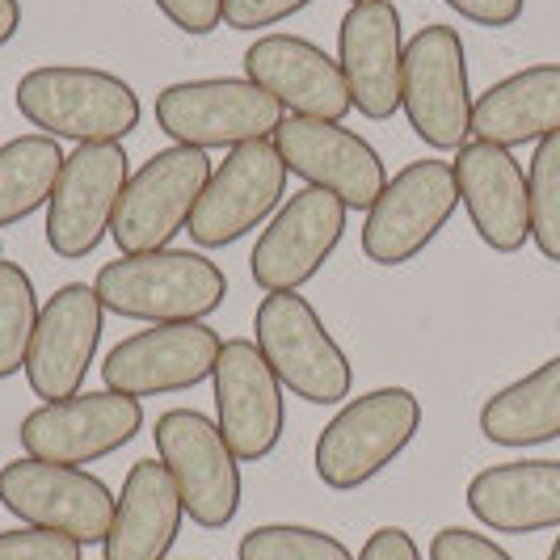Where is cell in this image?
Wrapping results in <instances>:
<instances>
[{
  "instance_id": "obj_22",
  "label": "cell",
  "mask_w": 560,
  "mask_h": 560,
  "mask_svg": "<svg viewBox=\"0 0 560 560\" xmlns=\"http://www.w3.org/2000/svg\"><path fill=\"white\" fill-rule=\"evenodd\" d=\"M464 502L480 527L502 535H535L560 527V459H514L480 468Z\"/></svg>"
},
{
  "instance_id": "obj_4",
  "label": "cell",
  "mask_w": 560,
  "mask_h": 560,
  "mask_svg": "<svg viewBox=\"0 0 560 560\" xmlns=\"http://www.w3.org/2000/svg\"><path fill=\"white\" fill-rule=\"evenodd\" d=\"M253 346L275 366L282 388L308 405H341L354 388V366L300 291L266 295L253 312Z\"/></svg>"
},
{
  "instance_id": "obj_39",
  "label": "cell",
  "mask_w": 560,
  "mask_h": 560,
  "mask_svg": "<svg viewBox=\"0 0 560 560\" xmlns=\"http://www.w3.org/2000/svg\"><path fill=\"white\" fill-rule=\"evenodd\" d=\"M557 329H560V320H557Z\"/></svg>"
},
{
  "instance_id": "obj_16",
  "label": "cell",
  "mask_w": 560,
  "mask_h": 560,
  "mask_svg": "<svg viewBox=\"0 0 560 560\" xmlns=\"http://www.w3.org/2000/svg\"><path fill=\"white\" fill-rule=\"evenodd\" d=\"M346 215H350L346 202H337L325 190L304 186L300 195H291L253 245V282L266 295L300 291L304 282H312L325 270V261L337 253L341 236H346Z\"/></svg>"
},
{
  "instance_id": "obj_15",
  "label": "cell",
  "mask_w": 560,
  "mask_h": 560,
  "mask_svg": "<svg viewBox=\"0 0 560 560\" xmlns=\"http://www.w3.org/2000/svg\"><path fill=\"white\" fill-rule=\"evenodd\" d=\"M270 140L279 148L287 173H295L312 190H325L337 202H346V211H371L388 186L380 152L341 122L287 114Z\"/></svg>"
},
{
  "instance_id": "obj_32",
  "label": "cell",
  "mask_w": 560,
  "mask_h": 560,
  "mask_svg": "<svg viewBox=\"0 0 560 560\" xmlns=\"http://www.w3.org/2000/svg\"><path fill=\"white\" fill-rule=\"evenodd\" d=\"M312 0H224V26L232 30H266L295 18Z\"/></svg>"
},
{
  "instance_id": "obj_29",
  "label": "cell",
  "mask_w": 560,
  "mask_h": 560,
  "mask_svg": "<svg viewBox=\"0 0 560 560\" xmlns=\"http://www.w3.org/2000/svg\"><path fill=\"white\" fill-rule=\"evenodd\" d=\"M236 560H359L350 557V548L334 539L329 532H316V527H295V523H266V527H253Z\"/></svg>"
},
{
  "instance_id": "obj_14",
  "label": "cell",
  "mask_w": 560,
  "mask_h": 560,
  "mask_svg": "<svg viewBox=\"0 0 560 560\" xmlns=\"http://www.w3.org/2000/svg\"><path fill=\"white\" fill-rule=\"evenodd\" d=\"M224 350V337L207 320H182V325H152L140 334L122 337L102 363V384L110 393L136 396H173L190 393L202 380L215 375Z\"/></svg>"
},
{
  "instance_id": "obj_3",
  "label": "cell",
  "mask_w": 560,
  "mask_h": 560,
  "mask_svg": "<svg viewBox=\"0 0 560 560\" xmlns=\"http://www.w3.org/2000/svg\"><path fill=\"white\" fill-rule=\"evenodd\" d=\"M421 400L409 388H371L354 396L346 409H337L334 421L320 430L312 464L325 489L354 493L366 480H375L400 451L418 439Z\"/></svg>"
},
{
  "instance_id": "obj_12",
  "label": "cell",
  "mask_w": 560,
  "mask_h": 560,
  "mask_svg": "<svg viewBox=\"0 0 560 560\" xmlns=\"http://www.w3.org/2000/svg\"><path fill=\"white\" fill-rule=\"evenodd\" d=\"M287 165L275 140H257L232 148L220 165L211 168V182L190 215L195 249H228L253 228L270 224L287 195Z\"/></svg>"
},
{
  "instance_id": "obj_34",
  "label": "cell",
  "mask_w": 560,
  "mask_h": 560,
  "mask_svg": "<svg viewBox=\"0 0 560 560\" xmlns=\"http://www.w3.org/2000/svg\"><path fill=\"white\" fill-rule=\"evenodd\" d=\"M443 4H447V9H455L464 22L485 26V30L514 26V22L523 18V9H527V0H443Z\"/></svg>"
},
{
  "instance_id": "obj_17",
  "label": "cell",
  "mask_w": 560,
  "mask_h": 560,
  "mask_svg": "<svg viewBox=\"0 0 560 560\" xmlns=\"http://www.w3.org/2000/svg\"><path fill=\"white\" fill-rule=\"evenodd\" d=\"M102 334H106V308H102L93 282H63L43 304L38 329L30 341V393L43 396V405L81 396L84 380L93 371V359H97Z\"/></svg>"
},
{
  "instance_id": "obj_28",
  "label": "cell",
  "mask_w": 560,
  "mask_h": 560,
  "mask_svg": "<svg viewBox=\"0 0 560 560\" xmlns=\"http://www.w3.org/2000/svg\"><path fill=\"white\" fill-rule=\"evenodd\" d=\"M532 195V241L548 261H560V131L535 143L527 168Z\"/></svg>"
},
{
  "instance_id": "obj_25",
  "label": "cell",
  "mask_w": 560,
  "mask_h": 560,
  "mask_svg": "<svg viewBox=\"0 0 560 560\" xmlns=\"http://www.w3.org/2000/svg\"><path fill=\"white\" fill-rule=\"evenodd\" d=\"M480 434L493 447H539L560 439V354L489 396L480 409Z\"/></svg>"
},
{
  "instance_id": "obj_37",
  "label": "cell",
  "mask_w": 560,
  "mask_h": 560,
  "mask_svg": "<svg viewBox=\"0 0 560 560\" xmlns=\"http://www.w3.org/2000/svg\"><path fill=\"white\" fill-rule=\"evenodd\" d=\"M548 560H560V535H557V544H552V552H548Z\"/></svg>"
},
{
  "instance_id": "obj_38",
  "label": "cell",
  "mask_w": 560,
  "mask_h": 560,
  "mask_svg": "<svg viewBox=\"0 0 560 560\" xmlns=\"http://www.w3.org/2000/svg\"><path fill=\"white\" fill-rule=\"evenodd\" d=\"M350 4H363V0H350Z\"/></svg>"
},
{
  "instance_id": "obj_21",
  "label": "cell",
  "mask_w": 560,
  "mask_h": 560,
  "mask_svg": "<svg viewBox=\"0 0 560 560\" xmlns=\"http://www.w3.org/2000/svg\"><path fill=\"white\" fill-rule=\"evenodd\" d=\"M455 186L459 202L468 207V220L477 236L493 253H518L532 241V195H527V168L514 161L510 148L485 140H468L455 152Z\"/></svg>"
},
{
  "instance_id": "obj_5",
  "label": "cell",
  "mask_w": 560,
  "mask_h": 560,
  "mask_svg": "<svg viewBox=\"0 0 560 560\" xmlns=\"http://www.w3.org/2000/svg\"><path fill=\"white\" fill-rule=\"evenodd\" d=\"M472 81L464 38L451 26H421L405 47L400 110L413 136L434 152H459L472 136Z\"/></svg>"
},
{
  "instance_id": "obj_18",
  "label": "cell",
  "mask_w": 560,
  "mask_h": 560,
  "mask_svg": "<svg viewBox=\"0 0 560 560\" xmlns=\"http://www.w3.org/2000/svg\"><path fill=\"white\" fill-rule=\"evenodd\" d=\"M211 384H215V425L232 455L241 464L266 459L287 430V400L275 366L266 363V354L253 341L232 337L220 350Z\"/></svg>"
},
{
  "instance_id": "obj_27",
  "label": "cell",
  "mask_w": 560,
  "mask_h": 560,
  "mask_svg": "<svg viewBox=\"0 0 560 560\" xmlns=\"http://www.w3.org/2000/svg\"><path fill=\"white\" fill-rule=\"evenodd\" d=\"M38 316H43V304H38L34 279L18 261L0 257V380L26 371Z\"/></svg>"
},
{
  "instance_id": "obj_2",
  "label": "cell",
  "mask_w": 560,
  "mask_h": 560,
  "mask_svg": "<svg viewBox=\"0 0 560 560\" xmlns=\"http://www.w3.org/2000/svg\"><path fill=\"white\" fill-rule=\"evenodd\" d=\"M18 110L43 136L72 143H122L143 114L140 93L122 77L84 63L30 68L18 81Z\"/></svg>"
},
{
  "instance_id": "obj_8",
  "label": "cell",
  "mask_w": 560,
  "mask_h": 560,
  "mask_svg": "<svg viewBox=\"0 0 560 560\" xmlns=\"http://www.w3.org/2000/svg\"><path fill=\"white\" fill-rule=\"evenodd\" d=\"M207 182H211V161L198 148L173 143L165 152L148 156L131 173L122 202H118V215H114L110 236L118 253L131 257V253L168 249L173 236L182 228H190V215H195Z\"/></svg>"
},
{
  "instance_id": "obj_7",
  "label": "cell",
  "mask_w": 560,
  "mask_h": 560,
  "mask_svg": "<svg viewBox=\"0 0 560 560\" xmlns=\"http://www.w3.org/2000/svg\"><path fill=\"white\" fill-rule=\"evenodd\" d=\"M152 439L186 514L202 532H224L241 514V459L232 455L220 425L198 409H168L156 418Z\"/></svg>"
},
{
  "instance_id": "obj_13",
  "label": "cell",
  "mask_w": 560,
  "mask_h": 560,
  "mask_svg": "<svg viewBox=\"0 0 560 560\" xmlns=\"http://www.w3.org/2000/svg\"><path fill=\"white\" fill-rule=\"evenodd\" d=\"M140 430V400L102 388V393H81L68 396V400L38 405L22 421L18 439H22L30 459L63 464V468H84V464H97V459H106L114 451H122L127 443H136Z\"/></svg>"
},
{
  "instance_id": "obj_33",
  "label": "cell",
  "mask_w": 560,
  "mask_h": 560,
  "mask_svg": "<svg viewBox=\"0 0 560 560\" xmlns=\"http://www.w3.org/2000/svg\"><path fill=\"white\" fill-rule=\"evenodd\" d=\"M182 34L207 38L211 30L224 26V0H152Z\"/></svg>"
},
{
  "instance_id": "obj_24",
  "label": "cell",
  "mask_w": 560,
  "mask_h": 560,
  "mask_svg": "<svg viewBox=\"0 0 560 560\" xmlns=\"http://www.w3.org/2000/svg\"><path fill=\"white\" fill-rule=\"evenodd\" d=\"M560 131V63H535L489 84L472 106V136L498 148L539 143Z\"/></svg>"
},
{
  "instance_id": "obj_36",
  "label": "cell",
  "mask_w": 560,
  "mask_h": 560,
  "mask_svg": "<svg viewBox=\"0 0 560 560\" xmlns=\"http://www.w3.org/2000/svg\"><path fill=\"white\" fill-rule=\"evenodd\" d=\"M22 30V0H0V47Z\"/></svg>"
},
{
  "instance_id": "obj_20",
  "label": "cell",
  "mask_w": 560,
  "mask_h": 560,
  "mask_svg": "<svg viewBox=\"0 0 560 560\" xmlns=\"http://www.w3.org/2000/svg\"><path fill=\"white\" fill-rule=\"evenodd\" d=\"M245 81L270 93L282 114L341 122L350 106V89L341 63L300 34H261L245 51Z\"/></svg>"
},
{
  "instance_id": "obj_31",
  "label": "cell",
  "mask_w": 560,
  "mask_h": 560,
  "mask_svg": "<svg viewBox=\"0 0 560 560\" xmlns=\"http://www.w3.org/2000/svg\"><path fill=\"white\" fill-rule=\"evenodd\" d=\"M430 560H514L502 544L468 527H443L430 539Z\"/></svg>"
},
{
  "instance_id": "obj_26",
  "label": "cell",
  "mask_w": 560,
  "mask_h": 560,
  "mask_svg": "<svg viewBox=\"0 0 560 560\" xmlns=\"http://www.w3.org/2000/svg\"><path fill=\"white\" fill-rule=\"evenodd\" d=\"M63 148L51 136H18L0 143V228L30 220L56 195Z\"/></svg>"
},
{
  "instance_id": "obj_35",
  "label": "cell",
  "mask_w": 560,
  "mask_h": 560,
  "mask_svg": "<svg viewBox=\"0 0 560 560\" xmlns=\"http://www.w3.org/2000/svg\"><path fill=\"white\" fill-rule=\"evenodd\" d=\"M359 560H421V552L409 532H400V527H380V532H371V539L363 544Z\"/></svg>"
},
{
  "instance_id": "obj_6",
  "label": "cell",
  "mask_w": 560,
  "mask_h": 560,
  "mask_svg": "<svg viewBox=\"0 0 560 560\" xmlns=\"http://www.w3.org/2000/svg\"><path fill=\"white\" fill-rule=\"evenodd\" d=\"M287 118L282 106L245 77H207V81H177L156 93V122L182 148H241V143L270 140Z\"/></svg>"
},
{
  "instance_id": "obj_10",
  "label": "cell",
  "mask_w": 560,
  "mask_h": 560,
  "mask_svg": "<svg viewBox=\"0 0 560 560\" xmlns=\"http://www.w3.org/2000/svg\"><path fill=\"white\" fill-rule=\"evenodd\" d=\"M131 161L122 143H77L59 168L56 195L47 202V245L63 261H81L110 236Z\"/></svg>"
},
{
  "instance_id": "obj_23",
  "label": "cell",
  "mask_w": 560,
  "mask_h": 560,
  "mask_svg": "<svg viewBox=\"0 0 560 560\" xmlns=\"http://www.w3.org/2000/svg\"><path fill=\"white\" fill-rule=\"evenodd\" d=\"M186 505L161 459H136L114 498V523L102 560H168V548L182 535Z\"/></svg>"
},
{
  "instance_id": "obj_9",
  "label": "cell",
  "mask_w": 560,
  "mask_h": 560,
  "mask_svg": "<svg viewBox=\"0 0 560 560\" xmlns=\"http://www.w3.org/2000/svg\"><path fill=\"white\" fill-rule=\"evenodd\" d=\"M0 505L26 527L68 535L77 544H106L114 523L110 485L84 468L43 464V459H9L0 468Z\"/></svg>"
},
{
  "instance_id": "obj_19",
  "label": "cell",
  "mask_w": 560,
  "mask_h": 560,
  "mask_svg": "<svg viewBox=\"0 0 560 560\" xmlns=\"http://www.w3.org/2000/svg\"><path fill=\"white\" fill-rule=\"evenodd\" d=\"M405 30L393 0L350 4L337 30V63L350 89V106L366 122H388L400 110V77H405Z\"/></svg>"
},
{
  "instance_id": "obj_11",
  "label": "cell",
  "mask_w": 560,
  "mask_h": 560,
  "mask_svg": "<svg viewBox=\"0 0 560 560\" xmlns=\"http://www.w3.org/2000/svg\"><path fill=\"white\" fill-rule=\"evenodd\" d=\"M459 207V186L451 161H413L388 177L384 195L366 211L363 253L375 266H405L434 245Z\"/></svg>"
},
{
  "instance_id": "obj_30",
  "label": "cell",
  "mask_w": 560,
  "mask_h": 560,
  "mask_svg": "<svg viewBox=\"0 0 560 560\" xmlns=\"http://www.w3.org/2000/svg\"><path fill=\"white\" fill-rule=\"evenodd\" d=\"M0 560H81V544L43 527L0 532Z\"/></svg>"
},
{
  "instance_id": "obj_1",
  "label": "cell",
  "mask_w": 560,
  "mask_h": 560,
  "mask_svg": "<svg viewBox=\"0 0 560 560\" xmlns=\"http://www.w3.org/2000/svg\"><path fill=\"white\" fill-rule=\"evenodd\" d=\"M102 308L148 325L207 320L228 295L224 270L202 249H156L114 257L93 282Z\"/></svg>"
}]
</instances>
